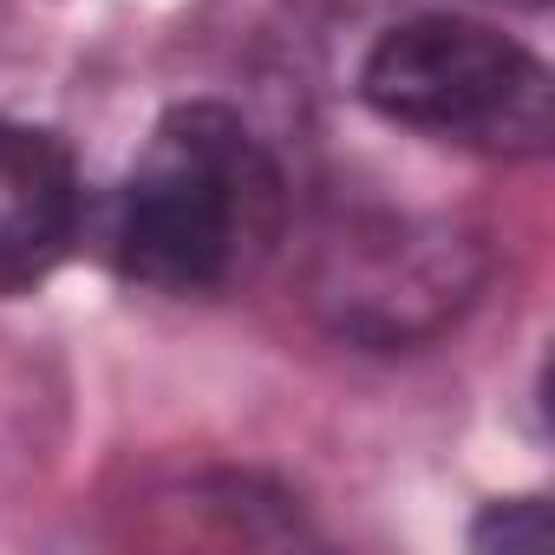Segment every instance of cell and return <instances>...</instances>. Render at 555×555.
Here are the masks:
<instances>
[{
  "label": "cell",
  "instance_id": "6da1fadb",
  "mask_svg": "<svg viewBox=\"0 0 555 555\" xmlns=\"http://www.w3.org/2000/svg\"><path fill=\"white\" fill-rule=\"evenodd\" d=\"M282 222V170L222 105H177L118 203V261L164 295L229 288L268 255Z\"/></svg>",
  "mask_w": 555,
  "mask_h": 555
},
{
  "label": "cell",
  "instance_id": "7a4b0ae2",
  "mask_svg": "<svg viewBox=\"0 0 555 555\" xmlns=\"http://www.w3.org/2000/svg\"><path fill=\"white\" fill-rule=\"evenodd\" d=\"M360 92L379 118L457 144L535 151L548 138V73L516 40L451 14L392 27L366 60Z\"/></svg>",
  "mask_w": 555,
  "mask_h": 555
},
{
  "label": "cell",
  "instance_id": "3957f363",
  "mask_svg": "<svg viewBox=\"0 0 555 555\" xmlns=\"http://www.w3.org/2000/svg\"><path fill=\"white\" fill-rule=\"evenodd\" d=\"M79 229V177L60 138L0 125V288H27Z\"/></svg>",
  "mask_w": 555,
  "mask_h": 555
}]
</instances>
